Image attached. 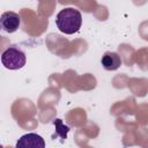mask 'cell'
I'll return each instance as SVG.
<instances>
[{
  "label": "cell",
  "instance_id": "obj_1",
  "mask_svg": "<svg viewBox=\"0 0 148 148\" xmlns=\"http://www.w3.org/2000/svg\"><path fill=\"white\" fill-rule=\"evenodd\" d=\"M56 24L62 34L73 35L77 32L82 25V15L76 8H64L57 14Z\"/></svg>",
  "mask_w": 148,
  "mask_h": 148
},
{
  "label": "cell",
  "instance_id": "obj_2",
  "mask_svg": "<svg viewBox=\"0 0 148 148\" xmlns=\"http://www.w3.org/2000/svg\"><path fill=\"white\" fill-rule=\"evenodd\" d=\"M1 62L2 65L7 68V69H20L22 68L25 62H27V58L24 52L17 47V46H9L7 47L2 54H1Z\"/></svg>",
  "mask_w": 148,
  "mask_h": 148
},
{
  "label": "cell",
  "instance_id": "obj_3",
  "mask_svg": "<svg viewBox=\"0 0 148 148\" xmlns=\"http://www.w3.org/2000/svg\"><path fill=\"white\" fill-rule=\"evenodd\" d=\"M21 25V16L15 12H5L0 17L1 30L8 34L15 32Z\"/></svg>",
  "mask_w": 148,
  "mask_h": 148
},
{
  "label": "cell",
  "instance_id": "obj_4",
  "mask_svg": "<svg viewBox=\"0 0 148 148\" xmlns=\"http://www.w3.org/2000/svg\"><path fill=\"white\" fill-rule=\"evenodd\" d=\"M15 148H45V141L37 133H28L16 141Z\"/></svg>",
  "mask_w": 148,
  "mask_h": 148
},
{
  "label": "cell",
  "instance_id": "obj_5",
  "mask_svg": "<svg viewBox=\"0 0 148 148\" xmlns=\"http://www.w3.org/2000/svg\"><path fill=\"white\" fill-rule=\"evenodd\" d=\"M101 64L106 71H116L121 66V59L117 52L108 51L102 56Z\"/></svg>",
  "mask_w": 148,
  "mask_h": 148
}]
</instances>
